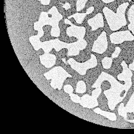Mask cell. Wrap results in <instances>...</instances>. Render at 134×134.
<instances>
[{
	"label": "cell",
	"instance_id": "cell-28",
	"mask_svg": "<svg viewBox=\"0 0 134 134\" xmlns=\"http://www.w3.org/2000/svg\"><path fill=\"white\" fill-rule=\"evenodd\" d=\"M63 61L66 63V61H65V59H64V58H63Z\"/></svg>",
	"mask_w": 134,
	"mask_h": 134
},
{
	"label": "cell",
	"instance_id": "cell-2",
	"mask_svg": "<svg viewBox=\"0 0 134 134\" xmlns=\"http://www.w3.org/2000/svg\"><path fill=\"white\" fill-rule=\"evenodd\" d=\"M63 16L60 14L56 6H53L49 9L48 12H42L39 20L34 23V29L38 31V34L40 38L44 36V32L43 27L45 26H52L51 36L55 38H58L60 36V30L59 27V22Z\"/></svg>",
	"mask_w": 134,
	"mask_h": 134
},
{
	"label": "cell",
	"instance_id": "cell-19",
	"mask_svg": "<svg viewBox=\"0 0 134 134\" xmlns=\"http://www.w3.org/2000/svg\"><path fill=\"white\" fill-rule=\"evenodd\" d=\"M88 0H77L76 3V12H81L85 8L86 3Z\"/></svg>",
	"mask_w": 134,
	"mask_h": 134
},
{
	"label": "cell",
	"instance_id": "cell-9",
	"mask_svg": "<svg viewBox=\"0 0 134 134\" xmlns=\"http://www.w3.org/2000/svg\"><path fill=\"white\" fill-rule=\"evenodd\" d=\"M107 48H108V41H107V34L105 31H103L93 43L92 51L99 54H102L107 50Z\"/></svg>",
	"mask_w": 134,
	"mask_h": 134
},
{
	"label": "cell",
	"instance_id": "cell-17",
	"mask_svg": "<svg viewBox=\"0 0 134 134\" xmlns=\"http://www.w3.org/2000/svg\"><path fill=\"white\" fill-rule=\"evenodd\" d=\"M86 91H87V86H86L85 82L83 81H79L76 84L75 92L77 93H80V94H82V93H85Z\"/></svg>",
	"mask_w": 134,
	"mask_h": 134
},
{
	"label": "cell",
	"instance_id": "cell-25",
	"mask_svg": "<svg viewBox=\"0 0 134 134\" xmlns=\"http://www.w3.org/2000/svg\"><path fill=\"white\" fill-rule=\"evenodd\" d=\"M103 2H104L105 3H111V2H115V0H101Z\"/></svg>",
	"mask_w": 134,
	"mask_h": 134
},
{
	"label": "cell",
	"instance_id": "cell-5",
	"mask_svg": "<svg viewBox=\"0 0 134 134\" xmlns=\"http://www.w3.org/2000/svg\"><path fill=\"white\" fill-rule=\"evenodd\" d=\"M47 80H51L50 86L54 89L60 91L63 87L64 81L67 78H72V75L62 66H55L53 69L44 74Z\"/></svg>",
	"mask_w": 134,
	"mask_h": 134
},
{
	"label": "cell",
	"instance_id": "cell-12",
	"mask_svg": "<svg viewBox=\"0 0 134 134\" xmlns=\"http://www.w3.org/2000/svg\"><path fill=\"white\" fill-rule=\"evenodd\" d=\"M88 24L91 27V31H95L104 27V20L101 13H98L95 16L88 20Z\"/></svg>",
	"mask_w": 134,
	"mask_h": 134
},
{
	"label": "cell",
	"instance_id": "cell-29",
	"mask_svg": "<svg viewBox=\"0 0 134 134\" xmlns=\"http://www.w3.org/2000/svg\"><path fill=\"white\" fill-rule=\"evenodd\" d=\"M131 1H132V0H129V2H131Z\"/></svg>",
	"mask_w": 134,
	"mask_h": 134
},
{
	"label": "cell",
	"instance_id": "cell-7",
	"mask_svg": "<svg viewBox=\"0 0 134 134\" xmlns=\"http://www.w3.org/2000/svg\"><path fill=\"white\" fill-rule=\"evenodd\" d=\"M121 66L122 68H123V71H122L121 73L117 75V79L119 80V81H124L125 82L124 86L125 87V92L124 95H123V97L125 98L129 90L131 88V85H132L131 78H132L133 76V72L131 69L129 68L127 63L124 60L121 63Z\"/></svg>",
	"mask_w": 134,
	"mask_h": 134
},
{
	"label": "cell",
	"instance_id": "cell-23",
	"mask_svg": "<svg viewBox=\"0 0 134 134\" xmlns=\"http://www.w3.org/2000/svg\"><path fill=\"white\" fill-rule=\"evenodd\" d=\"M40 3L43 5H48L50 3V1L51 0H40Z\"/></svg>",
	"mask_w": 134,
	"mask_h": 134
},
{
	"label": "cell",
	"instance_id": "cell-10",
	"mask_svg": "<svg viewBox=\"0 0 134 134\" xmlns=\"http://www.w3.org/2000/svg\"><path fill=\"white\" fill-rule=\"evenodd\" d=\"M127 113H132L134 114V92L130 97V100L127 103L125 107H124V104L121 103L118 109V113L119 115L124 117V119H127Z\"/></svg>",
	"mask_w": 134,
	"mask_h": 134
},
{
	"label": "cell",
	"instance_id": "cell-16",
	"mask_svg": "<svg viewBox=\"0 0 134 134\" xmlns=\"http://www.w3.org/2000/svg\"><path fill=\"white\" fill-rule=\"evenodd\" d=\"M127 18L130 21V24L128 25V29L130 31H131L134 35V5H131L129 9L127 12Z\"/></svg>",
	"mask_w": 134,
	"mask_h": 134
},
{
	"label": "cell",
	"instance_id": "cell-1",
	"mask_svg": "<svg viewBox=\"0 0 134 134\" xmlns=\"http://www.w3.org/2000/svg\"><path fill=\"white\" fill-rule=\"evenodd\" d=\"M107 81L111 85V88L104 91V94L108 100V107L110 110L113 111L117 105L121 103L125 98L121 96L122 92H125V87L124 85L120 83L115 79L113 76L107 74V72H102L99 75L97 79L92 85V88H101L100 85L103 81Z\"/></svg>",
	"mask_w": 134,
	"mask_h": 134
},
{
	"label": "cell",
	"instance_id": "cell-15",
	"mask_svg": "<svg viewBox=\"0 0 134 134\" xmlns=\"http://www.w3.org/2000/svg\"><path fill=\"white\" fill-rule=\"evenodd\" d=\"M94 112L96 113L97 114L100 115L104 116L106 118L109 119L111 121H116L117 120V116H116L115 113H111V112H108V111H105L103 110L100 109V108L97 107L96 109H94Z\"/></svg>",
	"mask_w": 134,
	"mask_h": 134
},
{
	"label": "cell",
	"instance_id": "cell-22",
	"mask_svg": "<svg viewBox=\"0 0 134 134\" xmlns=\"http://www.w3.org/2000/svg\"><path fill=\"white\" fill-rule=\"evenodd\" d=\"M121 52V48L119 47H116L115 50V52L112 54L111 55V58H117V57H119V54Z\"/></svg>",
	"mask_w": 134,
	"mask_h": 134
},
{
	"label": "cell",
	"instance_id": "cell-26",
	"mask_svg": "<svg viewBox=\"0 0 134 134\" xmlns=\"http://www.w3.org/2000/svg\"><path fill=\"white\" fill-rule=\"evenodd\" d=\"M129 68H130L131 70H134V60L133 61V63L129 65Z\"/></svg>",
	"mask_w": 134,
	"mask_h": 134
},
{
	"label": "cell",
	"instance_id": "cell-27",
	"mask_svg": "<svg viewBox=\"0 0 134 134\" xmlns=\"http://www.w3.org/2000/svg\"><path fill=\"white\" fill-rule=\"evenodd\" d=\"M126 121L129 122H134V120H127V119H126Z\"/></svg>",
	"mask_w": 134,
	"mask_h": 134
},
{
	"label": "cell",
	"instance_id": "cell-3",
	"mask_svg": "<svg viewBox=\"0 0 134 134\" xmlns=\"http://www.w3.org/2000/svg\"><path fill=\"white\" fill-rule=\"evenodd\" d=\"M87 46V42L85 39L78 40L76 42L72 43H66L56 38L54 40H50L48 41L42 42L40 44V48H42L45 54H48L52 50L55 49L57 52H59L63 48H66L68 50L67 56H78L81 50H83L86 48Z\"/></svg>",
	"mask_w": 134,
	"mask_h": 134
},
{
	"label": "cell",
	"instance_id": "cell-4",
	"mask_svg": "<svg viewBox=\"0 0 134 134\" xmlns=\"http://www.w3.org/2000/svg\"><path fill=\"white\" fill-rule=\"evenodd\" d=\"M129 5V2L121 3L118 6L116 12H114L107 7H104L103 9V13L111 31L115 32L119 30L121 27L126 26L127 20L125 18V12Z\"/></svg>",
	"mask_w": 134,
	"mask_h": 134
},
{
	"label": "cell",
	"instance_id": "cell-20",
	"mask_svg": "<svg viewBox=\"0 0 134 134\" xmlns=\"http://www.w3.org/2000/svg\"><path fill=\"white\" fill-rule=\"evenodd\" d=\"M69 95H70V99L74 103H79L80 100H81V97L79 96H78V95H76L75 94H73V93H71Z\"/></svg>",
	"mask_w": 134,
	"mask_h": 134
},
{
	"label": "cell",
	"instance_id": "cell-11",
	"mask_svg": "<svg viewBox=\"0 0 134 134\" xmlns=\"http://www.w3.org/2000/svg\"><path fill=\"white\" fill-rule=\"evenodd\" d=\"M79 103L82 107L88 109H93L94 107H98L99 105L97 98L87 94L81 97Z\"/></svg>",
	"mask_w": 134,
	"mask_h": 134
},
{
	"label": "cell",
	"instance_id": "cell-18",
	"mask_svg": "<svg viewBox=\"0 0 134 134\" xmlns=\"http://www.w3.org/2000/svg\"><path fill=\"white\" fill-rule=\"evenodd\" d=\"M102 65L105 69H109L113 64V58L111 57H105L102 59Z\"/></svg>",
	"mask_w": 134,
	"mask_h": 134
},
{
	"label": "cell",
	"instance_id": "cell-24",
	"mask_svg": "<svg viewBox=\"0 0 134 134\" xmlns=\"http://www.w3.org/2000/svg\"><path fill=\"white\" fill-rule=\"evenodd\" d=\"M63 8H64L66 10H68V9L70 8V4L69 3H66L65 4L63 5Z\"/></svg>",
	"mask_w": 134,
	"mask_h": 134
},
{
	"label": "cell",
	"instance_id": "cell-21",
	"mask_svg": "<svg viewBox=\"0 0 134 134\" xmlns=\"http://www.w3.org/2000/svg\"><path fill=\"white\" fill-rule=\"evenodd\" d=\"M64 91L69 94L73 93V87H72L70 85H66L64 87Z\"/></svg>",
	"mask_w": 134,
	"mask_h": 134
},
{
	"label": "cell",
	"instance_id": "cell-8",
	"mask_svg": "<svg viewBox=\"0 0 134 134\" xmlns=\"http://www.w3.org/2000/svg\"><path fill=\"white\" fill-rule=\"evenodd\" d=\"M109 38L112 44H120L125 41L134 40V35L130 30L119 31L111 34L109 36Z\"/></svg>",
	"mask_w": 134,
	"mask_h": 134
},
{
	"label": "cell",
	"instance_id": "cell-14",
	"mask_svg": "<svg viewBox=\"0 0 134 134\" xmlns=\"http://www.w3.org/2000/svg\"><path fill=\"white\" fill-rule=\"evenodd\" d=\"M94 8L93 6L90 7V8H88L87 9V12L85 13H76L75 14H72L70 16L68 17V19H70V18H74L75 20H76V23L79 24H82L84 21V19L87 16V15L88 14H91L93 12V11H94Z\"/></svg>",
	"mask_w": 134,
	"mask_h": 134
},
{
	"label": "cell",
	"instance_id": "cell-13",
	"mask_svg": "<svg viewBox=\"0 0 134 134\" xmlns=\"http://www.w3.org/2000/svg\"><path fill=\"white\" fill-rule=\"evenodd\" d=\"M40 60L43 66L48 69L54 66L56 64L57 57L53 54H44L40 56Z\"/></svg>",
	"mask_w": 134,
	"mask_h": 134
},
{
	"label": "cell",
	"instance_id": "cell-6",
	"mask_svg": "<svg viewBox=\"0 0 134 134\" xmlns=\"http://www.w3.org/2000/svg\"><path fill=\"white\" fill-rule=\"evenodd\" d=\"M67 63L70 66L72 69L82 76L86 75L88 69H93L94 67H96L98 64L97 57L93 54H91L90 59H88V60L84 62V63H79L75 60L74 58H72L68 59Z\"/></svg>",
	"mask_w": 134,
	"mask_h": 134
}]
</instances>
